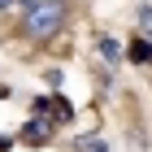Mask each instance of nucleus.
<instances>
[{"instance_id":"nucleus-1","label":"nucleus","mask_w":152,"mask_h":152,"mask_svg":"<svg viewBox=\"0 0 152 152\" xmlns=\"http://www.w3.org/2000/svg\"><path fill=\"white\" fill-rule=\"evenodd\" d=\"M70 22V9H65V0H39L31 9H22V35L31 44H48L52 35H61Z\"/></svg>"},{"instance_id":"nucleus-2","label":"nucleus","mask_w":152,"mask_h":152,"mask_svg":"<svg viewBox=\"0 0 152 152\" xmlns=\"http://www.w3.org/2000/svg\"><path fill=\"white\" fill-rule=\"evenodd\" d=\"M22 139H26V143H48V139H52V122H44V117H31V122L22 126Z\"/></svg>"},{"instance_id":"nucleus-3","label":"nucleus","mask_w":152,"mask_h":152,"mask_svg":"<svg viewBox=\"0 0 152 152\" xmlns=\"http://www.w3.org/2000/svg\"><path fill=\"white\" fill-rule=\"evenodd\" d=\"M130 61H135V65H152V44L148 39H130Z\"/></svg>"},{"instance_id":"nucleus-4","label":"nucleus","mask_w":152,"mask_h":152,"mask_svg":"<svg viewBox=\"0 0 152 152\" xmlns=\"http://www.w3.org/2000/svg\"><path fill=\"white\" fill-rule=\"evenodd\" d=\"M96 48H100V57H104V61H122V48H117V39L100 35V39H96Z\"/></svg>"},{"instance_id":"nucleus-5","label":"nucleus","mask_w":152,"mask_h":152,"mask_svg":"<svg viewBox=\"0 0 152 152\" xmlns=\"http://www.w3.org/2000/svg\"><path fill=\"white\" fill-rule=\"evenodd\" d=\"M48 109H52V117H57V122H70V117H74L70 100H61V96H52V100H48Z\"/></svg>"},{"instance_id":"nucleus-6","label":"nucleus","mask_w":152,"mask_h":152,"mask_svg":"<svg viewBox=\"0 0 152 152\" xmlns=\"http://www.w3.org/2000/svg\"><path fill=\"white\" fill-rule=\"evenodd\" d=\"M74 148H78V152H109V143H104V139H91V135H83V139H74Z\"/></svg>"},{"instance_id":"nucleus-7","label":"nucleus","mask_w":152,"mask_h":152,"mask_svg":"<svg viewBox=\"0 0 152 152\" xmlns=\"http://www.w3.org/2000/svg\"><path fill=\"white\" fill-rule=\"evenodd\" d=\"M135 18L143 22V31H152V4H139V9H135Z\"/></svg>"},{"instance_id":"nucleus-8","label":"nucleus","mask_w":152,"mask_h":152,"mask_svg":"<svg viewBox=\"0 0 152 152\" xmlns=\"http://www.w3.org/2000/svg\"><path fill=\"white\" fill-rule=\"evenodd\" d=\"M13 4H18V0H0V13H9V9H13Z\"/></svg>"},{"instance_id":"nucleus-9","label":"nucleus","mask_w":152,"mask_h":152,"mask_svg":"<svg viewBox=\"0 0 152 152\" xmlns=\"http://www.w3.org/2000/svg\"><path fill=\"white\" fill-rule=\"evenodd\" d=\"M0 100H9V87H4V83H0Z\"/></svg>"},{"instance_id":"nucleus-10","label":"nucleus","mask_w":152,"mask_h":152,"mask_svg":"<svg viewBox=\"0 0 152 152\" xmlns=\"http://www.w3.org/2000/svg\"><path fill=\"white\" fill-rule=\"evenodd\" d=\"M18 4H22V9H31V4H39V0H18Z\"/></svg>"}]
</instances>
